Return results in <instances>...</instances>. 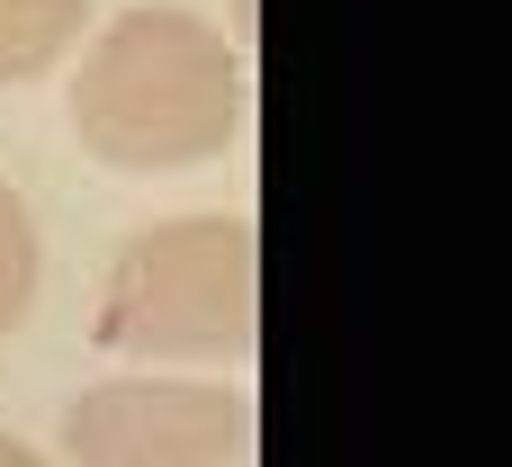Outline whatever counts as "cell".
<instances>
[{"label":"cell","instance_id":"cell-5","mask_svg":"<svg viewBox=\"0 0 512 467\" xmlns=\"http://www.w3.org/2000/svg\"><path fill=\"white\" fill-rule=\"evenodd\" d=\"M27 297H36V225H27V207L0 189V333L27 315Z\"/></svg>","mask_w":512,"mask_h":467},{"label":"cell","instance_id":"cell-2","mask_svg":"<svg viewBox=\"0 0 512 467\" xmlns=\"http://www.w3.org/2000/svg\"><path fill=\"white\" fill-rule=\"evenodd\" d=\"M252 324H261V252L243 216L144 225L99 297V342L144 360H252Z\"/></svg>","mask_w":512,"mask_h":467},{"label":"cell","instance_id":"cell-3","mask_svg":"<svg viewBox=\"0 0 512 467\" xmlns=\"http://www.w3.org/2000/svg\"><path fill=\"white\" fill-rule=\"evenodd\" d=\"M252 405L189 378H108L72 405V467H234Z\"/></svg>","mask_w":512,"mask_h":467},{"label":"cell","instance_id":"cell-4","mask_svg":"<svg viewBox=\"0 0 512 467\" xmlns=\"http://www.w3.org/2000/svg\"><path fill=\"white\" fill-rule=\"evenodd\" d=\"M90 0H0V90L9 81H36L72 54Z\"/></svg>","mask_w":512,"mask_h":467},{"label":"cell","instance_id":"cell-1","mask_svg":"<svg viewBox=\"0 0 512 467\" xmlns=\"http://www.w3.org/2000/svg\"><path fill=\"white\" fill-rule=\"evenodd\" d=\"M72 126L108 171H180L243 135V54L189 9H126L81 81Z\"/></svg>","mask_w":512,"mask_h":467},{"label":"cell","instance_id":"cell-6","mask_svg":"<svg viewBox=\"0 0 512 467\" xmlns=\"http://www.w3.org/2000/svg\"><path fill=\"white\" fill-rule=\"evenodd\" d=\"M0 467H45V459H36L27 441H9V432H0Z\"/></svg>","mask_w":512,"mask_h":467}]
</instances>
